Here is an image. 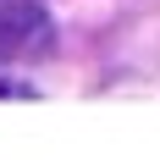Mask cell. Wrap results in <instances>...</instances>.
<instances>
[{
	"label": "cell",
	"mask_w": 160,
	"mask_h": 160,
	"mask_svg": "<svg viewBox=\"0 0 160 160\" xmlns=\"http://www.w3.org/2000/svg\"><path fill=\"white\" fill-rule=\"evenodd\" d=\"M55 44V22L39 0H0V66L39 61Z\"/></svg>",
	"instance_id": "obj_1"
}]
</instances>
